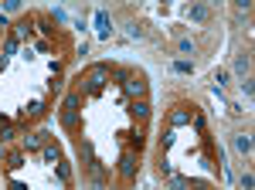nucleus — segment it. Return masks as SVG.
<instances>
[{
    "instance_id": "nucleus-1",
    "label": "nucleus",
    "mask_w": 255,
    "mask_h": 190,
    "mask_svg": "<svg viewBox=\"0 0 255 190\" xmlns=\"http://www.w3.org/2000/svg\"><path fill=\"white\" fill-rule=\"evenodd\" d=\"M116 75L123 78V89L143 102V95H146V78H143V72H136V68H116Z\"/></svg>"
},
{
    "instance_id": "nucleus-2",
    "label": "nucleus",
    "mask_w": 255,
    "mask_h": 190,
    "mask_svg": "<svg viewBox=\"0 0 255 190\" xmlns=\"http://www.w3.org/2000/svg\"><path fill=\"white\" fill-rule=\"evenodd\" d=\"M235 146H238V153H249V150H252V139H249L245 133H238L235 136Z\"/></svg>"
},
{
    "instance_id": "nucleus-3",
    "label": "nucleus",
    "mask_w": 255,
    "mask_h": 190,
    "mask_svg": "<svg viewBox=\"0 0 255 190\" xmlns=\"http://www.w3.org/2000/svg\"><path fill=\"white\" fill-rule=\"evenodd\" d=\"M235 72L242 78H245V72H249V55H238V61H235Z\"/></svg>"
},
{
    "instance_id": "nucleus-4",
    "label": "nucleus",
    "mask_w": 255,
    "mask_h": 190,
    "mask_svg": "<svg viewBox=\"0 0 255 190\" xmlns=\"http://www.w3.org/2000/svg\"><path fill=\"white\" fill-rule=\"evenodd\" d=\"M174 68H177V72H184V75H187V72H194V65H191V61H177Z\"/></svg>"
},
{
    "instance_id": "nucleus-5",
    "label": "nucleus",
    "mask_w": 255,
    "mask_h": 190,
    "mask_svg": "<svg viewBox=\"0 0 255 190\" xmlns=\"http://www.w3.org/2000/svg\"><path fill=\"white\" fill-rule=\"evenodd\" d=\"M242 190H252V173H245V177H242Z\"/></svg>"
}]
</instances>
